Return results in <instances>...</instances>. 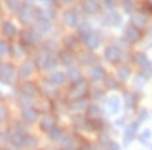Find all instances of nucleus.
<instances>
[{
    "instance_id": "obj_1",
    "label": "nucleus",
    "mask_w": 152,
    "mask_h": 150,
    "mask_svg": "<svg viewBox=\"0 0 152 150\" xmlns=\"http://www.w3.org/2000/svg\"><path fill=\"white\" fill-rule=\"evenodd\" d=\"M38 43H42V33L37 28L24 29L21 33V47L31 48V47H37Z\"/></svg>"
},
{
    "instance_id": "obj_2",
    "label": "nucleus",
    "mask_w": 152,
    "mask_h": 150,
    "mask_svg": "<svg viewBox=\"0 0 152 150\" xmlns=\"http://www.w3.org/2000/svg\"><path fill=\"white\" fill-rule=\"evenodd\" d=\"M123 57V50L119 45H109L105 47V52H104V59L109 62V64H118Z\"/></svg>"
},
{
    "instance_id": "obj_3",
    "label": "nucleus",
    "mask_w": 152,
    "mask_h": 150,
    "mask_svg": "<svg viewBox=\"0 0 152 150\" xmlns=\"http://www.w3.org/2000/svg\"><path fill=\"white\" fill-rule=\"evenodd\" d=\"M140 124L142 122L138 121V119H135V121H132L128 126H126V130H124V135H123V141L124 145H130L133 140H135V136L138 135V130H140Z\"/></svg>"
},
{
    "instance_id": "obj_4",
    "label": "nucleus",
    "mask_w": 152,
    "mask_h": 150,
    "mask_svg": "<svg viewBox=\"0 0 152 150\" xmlns=\"http://www.w3.org/2000/svg\"><path fill=\"white\" fill-rule=\"evenodd\" d=\"M18 16H19V21L23 23V24H31L35 19H37V9H33L31 5H23L21 7V10L18 12Z\"/></svg>"
},
{
    "instance_id": "obj_5",
    "label": "nucleus",
    "mask_w": 152,
    "mask_h": 150,
    "mask_svg": "<svg viewBox=\"0 0 152 150\" xmlns=\"http://www.w3.org/2000/svg\"><path fill=\"white\" fill-rule=\"evenodd\" d=\"M19 95H24V97H28L31 100H35L40 95V88L35 83H31V81H23L21 88H19Z\"/></svg>"
},
{
    "instance_id": "obj_6",
    "label": "nucleus",
    "mask_w": 152,
    "mask_h": 150,
    "mask_svg": "<svg viewBox=\"0 0 152 150\" xmlns=\"http://www.w3.org/2000/svg\"><path fill=\"white\" fill-rule=\"evenodd\" d=\"M69 95H73L75 98H85L86 95H88V83L83 81V79L73 83L71 88H69Z\"/></svg>"
},
{
    "instance_id": "obj_7",
    "label": "nucleus",
    "mask_w": 152,
    "mask_h": 150,
    "mask_svg": "<svg viewBox=\"0 0 152 150\" xmlns=\"http://www.w3.org/2000/svg\"><path fill=\"white\" fill-rule=\"evenodd\" d=\"M121 111V98L118 95H111L105 98V112L107 116H116Z\"/></svg>"
},
{
    "instance_id": "obj_8",
    "label": "nucleus",
    "mask_w": 152,
    "mask_h": 150,
    "mask_svg": "<svg viewBox=\"0 0 152 150\" xmlns=\"http://www.w3.org/2000/svg\"><path fill=\"white\" fill-rule=\"evenodd\" d=\"M62 21L67 28H78L81 23H80V14L76 9H67L64 14H62Z\"/></svg>"
},
{
    "instance_id": "obj_9",
    "label": "nucleus",
    "mask_w": 152,
    "mask_h": 150,
    "mask_svg": "<svg viewBox=\"0 0 152 150\" xmlns=\"http://www.w3.org/2000/svg\"><path fill=\"white\" fill-rule=\"evenodd\" d=\"M78 9H81L88 16H94V14H97L100 10V2L99 0H81Z\"/></svg>"
},
{
    "instance_id": "obj_10",
    "label": "nucleus",
    "mask_w": 152,
    "mask_h": 150,
    "mask_svg": "<svg viewBox=\"0 0 152 150\" xmlns=\"http://www.w3.org/2000/svg\"><path fill=\"white\" fill-rule=\"evenodd\" d=\"M124 38H126L128 43H137V42L142 40V29L137 28L135 24H132V26H128L124 29Z\"/></svg>"
},
{
    "instance_id": "obj_11",
    "label": "nucleus",
    "mask_w": 152,
    "mask_h": 150,
    "mask_svg": "<svg viewBox=\"0 0 152 150\" xmlns=\"http://www.w3.org/2000/svg\"><path fill=\"white\" fill-rule=\"evenodd\" d=\"M38 111L40 109H35V107H26V109H21V117L26 124H35L38 121Z\"/></svg>"
},
{
    "instance_id": "obj_12",
    "label": "nucleus",
    "mask_w": 152,
    "mask_h": 150,
    "mask_svg": "<svg viewBox=\"0 0 152 150\" xmlns=\"http://www.w3.org/2000/svg\"><path fill=\"white\" fill-rule=\"evenodd\" d=\"M38 124H40V130L48 135V133L57 126V121H56V117H54L52 114H47V116H43V117L38 121Z\"/></svg>"
},
{
    "instance_id": "obj_13",
    "label": "nucleus",
    "mask_w": 152,
    "mask_h": 150,
    "mask_svg": "<svg viewBox=\"0 0 152 150\" xmlns=\"http://www.w3.org/2000/svg\"><path fill=\"white\" fill-rule=\"evenodd\" d=\"M2 83L4 84H12L14 81V66L10 62H2Z\"/></svg>"
},
{
    "instance_id": "obj_14",
    "label": "nucleus",
    "mask_w": 152,
    "mask_h": 150,
    "mask_svg": "<svg viewBox=\"0 0 152 150\" xmlns=\"http://www.w3.org/2000/svg\"><path fill=\"white\" fill-rule=\"evenodd\" d=\"M133 57H135V59H133V60H135V64L140 67L142 71H151V69H152V62L149 60V57H147L145 52H137Z\"/></svg>"
},
{
    "instance_id": "obj_15",
    "label": "nucleus",
    "mask_w": 152,
    "mask_h": 150,
    "mask_svg": "<svg viewBox=\"0 0 152 150\" xmlns=\"http://www.w3.org/2000/svg\"><path fill=\"white\" fill-rule=\"evenodd\" d=\"M105 24L113 26V28H121L123 26V19H121V14L116 12V10H111V12H105Z\"/></svg>"
},
{
    "instance_id": "obj_16",
    "label": "nucleus",
    "mask_w": 152,
    "mask_h": 150,
    "mask_svg": "<svg viewBox=\"0 0 152 150\" xmlns=\"http://www.w3.org/2000/svg\"><path fill=\"white\" fill-rule=\"evenodd\" d=\"M33 73H35V62H31V60H24V62L21 64V67H19L18 76L21 78V79H28Z\"/></svg>"
},
{
    "instance_id": "obj_17",
    "label": "nucleus",
    "mask_w": 152,
    "mask_h": 150,
    "mask_svg": "<svg viewBox=\"0 0 152 150\" xmlns=\"http://www.w3.org/2000/svg\"><path fill=\"white\" fill-rule=\"evenodd\" d=\"M57 64H59V59H56V57H52L50 54H48L42 62H40V67L43 69V71H47V73H56V67H57Z\"/></svg>"
},
{
    "instance_id": "obj_18",
    "label": "nucleus",
    "mask_w": 152,
    "mask_h": 150,
    "mask_svg": "<svg viewBox=\"0 0 152 150\" xmlns=\"http://www.w3.org/2000/svg\"><path fill=\"white\" fill-rule=\"evenodd\" d=\"M121 98H123V102H124V109L126 111H133L137 107V103H138V95L132 93V92H124L121 95Z\"/></svg>"
},
{
    "instance_id": "obj_19",
    "label": "nucleus",
    "mask_w": 152,
    "mask_h": 150,
    "mask_svg": "<svg viewBox=\"0 0 152 150\" xmlns=\"http://www.w3.org/2000/svg\"><path fill=\"white\" fill-rule=\"evenodd\" d=\"M88 76H90V79H92L94 83H97V81H104L105 78H107V74H105V69H104V67H100V66L90 67Z\"/></svg>"
},
{
    "instance_id": "obj_20",
    "label": "nucleus",
    "mask_w": 152,
    "mask_h": 150,
    "mask_svg": "<svg viewBox=\"0 0 152 150\" xmlns=\"http://www.w3.org/2000/svg\"><path fill=\"white\" fill-rule=\"evenodd\" d=\"M67 81V74L66 73H52V74L48 76L47 83L52 84V86H61V84H64Z\"/></svg>"
},
{
    "instance_id": "obj_21",
    "label": "nucleus",
    "mask_w": 152,
    "mask_h": 150,
    "mask_svg": "<svg viewBox=\"0 0 152 150\" xmlns=\"http://www.w3.org/2000/svg\"><path fill=\"white\" fill-rule=\"evenodd\" d=\"M90 103L86 102V98H73V102L69 103V109L75 112H86Z\"/></svg>"
},
{
    "instance_id": "obj_22",
    "label": "nucleus",
    "mask_w": 152,
    "mask_h": 150,
    "mask_svg": "<svg viewBox=\"0 0 152 150\" xmlns=\"http://www.w3.org/2000/svg\"><path fill=\"white\" fill-rule=\"evenodd\" d=\"M59 62L62 64V66L66 67H73V62H75V55L69 52V50H61L59 52Z\"/></svg>"
},
{
    "instance_id": "obj_23",
    "label": "nucleus",
    "mask_w": 152,
    "mask_h": 150,
    "mask_svg": "<svg viewBox=\"0 0 152 150\" xmlns=\"http://www.w3.org/2000/svg\"><path fill=\"white\" fill-rule=\"evenodd\" d=\"M132 23L137 26V28L142 29L143 26H147V23H149V16L143 14V12H135V14L132 16Z\"/></svg>"
},
{
    "instance_id": "obj_24",
    "label": "nucleus",
    "mask_w": 152,
    "mask_h": 150,
    "mask_svg": "<svg viewBox=\"0 0 152 150\" xmlns=\"http://www.w3.org/2000/svg\"><path fill=\"white\" fill-rule=\"evenodd\" d=\"M83 43H85L90 50H97V48L100 47V36H99L97 33H92L90 36H86L85 40H83Z\"/></svg>"
},
{
    "instance_id": "obj_25",
    "label": "nucleus",
    "mask_w": 152,
    "mask_h": 150,
    "mask_svg": "<svg viewBox=\"0 0 152 150\" xmlns=\"http://www.w3.org/2000/svg\"><path fill=\"white\" fill-rule=\"evenodd\" d=\"M86 117L88 119H102V111L97 103H90L86 109Z\"/></svg>"
},
{
    "instance_id": "obj_26",
    "label": "nucleus",
    "mask_w": 152,
    "mask_h": 150,
    "mask_svg": "<svg viewBox=\"0 0 152 150\" xmlns=\"http://www.w3.org/2000/svg\"><path fill=\"white\" fill-rule=\"evenodd\" d=\"M2 29H4V36L5 38H14L18 35V28H16L14 23H10V21H4Z\"/></svg>"
},
{
    "instance_id": "obj_27",
    "label": "nucleus",
    "mask_w": 152,
    "mask_h": 150,
    "mask_svg": "<svg viewBox=\"0 0 152 150\" xmlns=\"http://www.w3.org/2000/svg\"><path fill=\"white\" fill-rule=\"evenodd\" d=\"M94 33V26L90 23H81L78 26V36H81V40H85L86 36H90Z\"/></svg>"
},
{
    "instance_id": "obj_28",
    "label": "nucleus",
    "mask_w": 152,
    "mask_h": 150,
    "mask_svg": "<svg viewBox=\"0 0 152 150\" xmlns=\"http://www.w3.org/2000/svg\"><path fill=\"white\" fill-rule=\"evenodd\" d=\"M149 81V76L145 74L143 71H140V73H137L135 74V81H133V86L137 88V90H142L143 86H145V83Z\"/></svg>"
},
{
    "instance_id": "obj_29",
    "label": "nucleus",
    "mask_w": 152,
    "mask_h": 150,
    "mask_svg": "<svg viewBox=\"0 0 152 150\" xmlns=\"http://www.w3.org/2000/svg\"><path fill=\"white\" fill-rule=\"evenodd\" d=\"M104 86L107 90H119L121 88V81L119 78H114V76H107L104 79Z\"/></svg>"
},
{
    "instance_id": "obj_30",
    "label": "nucleus",
    "mask_w": 152,
    "mask_h": 150,
    "mask_svg": "<svg viewBox=\"0 0 152 150\" xmlns=\"http://www.w3.org/2000/svg\"><path fill=\"white\" fill-rule=\"evenodd\" d=\"M73 124L76 130H86L88 128V117L86 116H73Z\"/></svg>"
},
{
    "instance_id": "obj_31",
    "label": "nucleus",
    "mask_w": 152,
    "mask_h": 150,
    "mask_svg": "<svg viewBox=\"0 0 152 150\" xmlns=\"http://www.w3.org/2000/svg\"><path fill=\"white\" fill-rule=\"evenodd\" d=\"M105 128V124L102 119H88V131H95V133H99V131H102Z\"/></svg>"
},
{
    "instance_id": "obj_32",
    "label": "nucleus",
    "mask_w": 152,
    "mask_h": 150,
    "mask_svg": "<svg viewBox=\"0 0 152 150\" xmlns=\"http://www.w3.org/2000/svg\"><path fill=\"white\" fill-rule=\"evenodd\" d=\"M137 138H138V141L142 143L143 147H149V145L152 143V131L151 130H143V131L138 133Z\"/></svg>"
},
{
    "instance_id": "obj_33",
    "label": "nucleus",
    "mask_w": 152,
    "mask_h": 150,
    "mask_svg": "<svg viewBox=\"0 0 152 150\" xmlns=\"http://www.w3.org/2000/svg\"><path fill=\"white\" fill-rule=\"evenodd\" d=\"M130 76H132V69H130V66L123 64V66L118 67V78H119V81H121V83H123V81H128V79H130Z\"/></svg>"
},
{
    "instance_id": "obj_34",
    "label": "nucleus",
    "mask_w": 152,
    "mask_h": 150,
    "mask_svg": "<svg viewBox=\"0 0 152 150\" xmlns=\"http://www.w3.org/2000/svg\"><path fill=\"white\" fill-rule=\"evenodd\" d=\"M66 74H67V79L71 81V83H76V81H80L81 79V73H80V67H69L66 71Z\"/></svg>"
},
{
    "instance_id": "obj_35",
    "label": "nucleus",
    "mask_w": 152,
    "mask_h": 150,
    "mask_svg": "<svg viewBox=\"0 0 152 150\" xmlns=\"http://www.w3.org/2000/svg\"><path fill=\"white\" fill-rule=\"evenodd\" d=\"M35 26L40 33H48V31H52V23L50 21H43V19H37V23H35Z\"/></svg>"
},
{
    "instance_id": "obj_36",
    "label": "nucleus",
    "mask_w": 152,
    "mask_h": 150,
    "mask_svg": "<svg viewBox=\"0 0 152 150\" xmlns=\"http://www.w3.org/2000/svg\"><path fill=\"white\" fill-rule=\"evenodd\" d=\"M97 60V57L94 54H90V52H86V54H81L80 55V64H83V66H92L94 67V62Z\"/></svg>"
},
{
    "instance_id": "obj_37",
    "label": "nucleus",
    "mask_w": 152,
    "mask_h": 150,
    "mask_svg": "<svg viewBox=\"0 0 152 150\" xmlns=\"http://www.w3.org/2000/svg\"><path fill=\"white\" fill-rule=\"evenodd\" d=\"M48 138L52 141H61L62 138H64V130L61 128V126H56L52 131L48 133Z\"/></svg>"
},
{
    "instance_id": "obj_38",
    "label": "nucleus",
    "mask_w": 152,
    "mask_h": 150,
    "mask_svg": "<svg viewBox=\"0 0 152 150\" xmlns=\"http://www.w3.org/2000/svg\"><path fill=\"white\" fill-rule=\"evenodd\" d=\"M121 10H123L124 14H135L137 10H135V2L133 0H121Z\"/></svg>"
},
{
    "instance_id": "obj_39",
    "label": "nucleus",
    "mask_w": 152,
    "mask_h": 150,
    "mask_svg": "<svg viewBox=\"0 0 152 150\" xmlns=\"http://www.w3.org/2000/svg\"><path fill=\"white\" fill-rule=\"evenodd\" d=\"M78 38L76 36H73V35H69V36H66L64 38V45H66V48L67 50H73V48H76L78 47Z\"/></svg>"
},
{
    "instance_id": "obj_40",
    "label": "nucleus",
    "mask_w": 152,
    "mask_h": 150,
    "mask_svg": "<svg viewBox=\"0 0 152 150\" xmlns=\"http://www.w3.org/2000/svg\"><path fill=\"white\" fill-rule=\"evenodd\" d=\"M4 2H5V5H7L12 12H19L21 7H23V5L19 4V0H4Z\"/></svg>"
},
{
    "instance_id": "obj_41",
    "label": "nucleus",
    "mask_w": 152,
    "mask_h": 150,
    "mask_svg": "<svg viewBox=\"0 0 152 150\" xmlns=\"http://www.w3.org/2000/svg\"><path fill=\"white\" fill-rule=\"evenodd\" d=\"M57 47H59V45H57L56 40H47V42H43V50H45V52H50V50L56 52Z\"/></svg>"
},
{
    "instance_id": "obj_42",
    "label": "nucleus",
    "mask_w": 152,
    "mask_h": 150,
    "mask_svg": "<svg viewBox=\"0 0 152 150\" xmlns=\"http://www.w3.org/2000/svg\"><path fill=\"white\" fill-rule=\"evenodd\" d=\"M38 2L42 4L43 9H48V10H54L57 5V0H38Z\"/></svg>"
},
{
    "instance_id": "obj_43",
    "label": "nucleus",
    "mask_w": 152,
    "mask_h": 150,
    "mask_svg": "<svg viewBox=\"0 0 152 150\" xmlns=\"http://www.w3.org/2000/svg\"><path fill=\"white\" fill-rule=\"evenodd\" d=\"M102 7H104L107 12L116 10V0H102Z\"/></svg>"
},
{
    "instance_id": "obj_44",
    "label": "nucleus",
    "mask_w": 152,
    "mask_h": 150,
    "mask_svg": "<svg viewBox=\"0 0 152 150\" xmlns=\"http://www.w3.org/2000/svg\"><path fill=\"white\" fill-rule=\"evenodd\" d=\"M140 12H143V14H147V16H152V2L151 0H145L142 4V10Z\"/></svg>"
},
{
    "instance_id": "obj_45",
    "label": "nucleus",
    "mask_w": 152,
    "mask_h": 150,
    "mask_svg": "<svg viewBox=\"0 0 152 150\" xmlns=\"http://www.w3.org/2000/svg\"><path fill=\"white\" fill-rule=\"evenodd\" d=\"M10 50H12V45H9V42H7V40L4 38V40H2V55H4V57L9 55Z\"/></svg>"
},
{
    "instance_id": "obj_46",
    "label": "nucleus",
    "mask_w": 152,
    "mask_h": 150,
    "mask_svg": "<svg viewBox=\"0 0 152 150\" xmlns=\"http://www.w3.org/2000/svg\"><path fill=\"white\" fill-rule=\"evenodd\" d=\"M149 117H151V114H149V109H140V112H138V117H137V119H138L140 122H145L147 119H149Z\"/></svg>"
},
{
    "instance_id": "obj_47",
    "label": "nucleus",
    "mask_w": 152,
    "mask_h": 150,
    "mask_svg": "<svg viewBox=\"0 0 152 150\" xmlns=\"http://www.w3.org/2000/svg\"><path fill=\"white\" fill-rule=\"evenodd\" d=\"M104 150H121V145H119L118 141H113V140H111V141H109V143L104 147Z\"/></svg>"
},
{
    "instance_id": "obj_48",
    "label": "nucleus",
    "mask_w": 152,
    "mask_h": 150,
    "mask_svg": "<svg viewBox=\"0 0 152 150\" xmlns=\"http://www.w3.org/2000/svg\"><path fill=\"white\" fill-rule=\"evenodd\" d=\"M92 97H94V98H102V97H104V90L95 86L94 90H92Z\"/></svg>"
},
{
    "instance_id": "obj_49",
    "label": "nucleus",
    "mask_w": 152,
    "mask_h": 150,
    "mask_svg": "<svg viewBox=\"0 0 152 150\" xmlns=\"http://www.w3.org/2000/svg\"><path fill=\"white\" fill-rule=\"evenodd\" d=\"M114 124H116V128H124V126H126V117H119V119H116V122H114Z\"/></svg>"
},
{
    "instance_id": "obj_50",
    "label": "nucleus",
    "mask_w": 152,
    "mask_h": 150,
    "mask_svg": "<svg viewBox=\"0 0 152 150\" xmlns=\"http://www.w3.org/2000/svg\"><path fill=\"white\" fill-rule=\"evenodd\" d=\"M7 121V107L5 105H2V122Z\"/></svg>"
},
{
    "instance_id": "obj_51",
    "label": "nucleus",
    "mask_w": 152,
    "mask_h": 150,
    "mask_svg": "<svg viewBox=\"0 0 152 150\" xmlns=\"http://www.w3.org/2000/svg\"><path fill=\"white\" fill-rule=\"evenodd\" d=\"M57 2H61V4H64V5H69V4H73V0H57Z\"/></svg>"
},
{
    "instance_id": "obj_52",
    "label": "nucleus",
    "mask_w": 152,
    "mask_h": 150,
    "mask_svg": "<svg viewBox=\"0 0 152 150\" xmlns=\"http://www.w3.org/2000/svg\"><path fill=\"white\" fill-rule=\"evenodd\" d=\"M33 2H38V0H24V4H26V5H31Z\"/></svg>"
},
{
    "instance_id": "obj_53",
    "label": "nucleus",
    "mask_w": 152,
    "mask_h": 150,
    "mask_svg": "<svg viewBox=\"0 0 152 150\" xmlns=\"http://www.w3.org/2000/svg\"><path fill=\"white\" fill-rule=\"evenodd\" d=\"M149 36L152 38V26H149Z\"/></svg>"
},
{
    "instance_id": "obj_54",
    "label": "nucleus",
    "mask_w": 152,
    "mask_h": 150,
    "mask_svg": "<svg viewBox=\"0 0 152 150\" xmlns=\"http://www.w3.org/2000/svg\"><path fill=\"white\" fill-rule=\"evenodd\" d=\"M43 150H59V149H54V147H47V149H43Z\"/></svg>"
},
{
    "instance_id": "obj_55",
    "label": "nucleus",
    "mask_w": 152,
    "mask_h": 150,
    "mask_svg": "<svg viewBox=\"0 0 152 150\" xmlns=\"http://www.w3.org/2000/svg\"><path fill=\"white\" fill-rule=\"evenodd\" d=\"M2 150H12V149H9V147H4V149H2Z\"/></svg>"
},
{
    "instance_id": "obj_56",
    "label": "nucleus",
    "mask_w": 152,
    "mask_h": 150,
    "mask_svg": "<svg viewBox=\"0 0 152 150\" xmlns=\"http://www.w3.org/2000/svg\"><path fill=\"white\" fill-rule=\"evenodd\" d=\"M151 2H152V0H151Z\"/></svg>"
}]
</instances>
